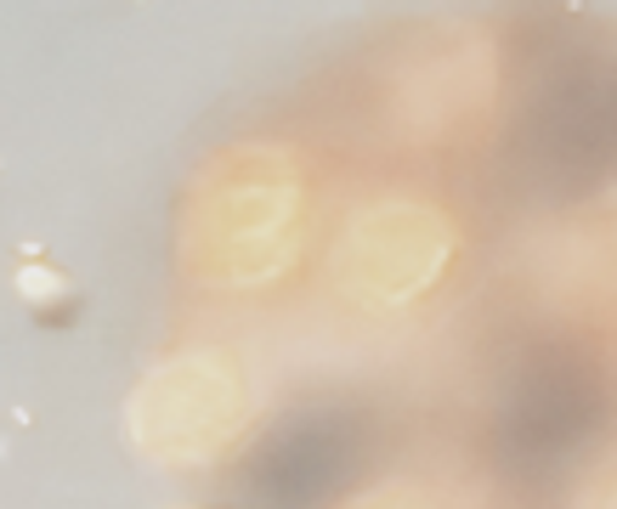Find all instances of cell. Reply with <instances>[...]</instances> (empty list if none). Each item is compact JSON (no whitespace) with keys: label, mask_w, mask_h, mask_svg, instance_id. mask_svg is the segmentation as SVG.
<instances>
[]
</instances>
